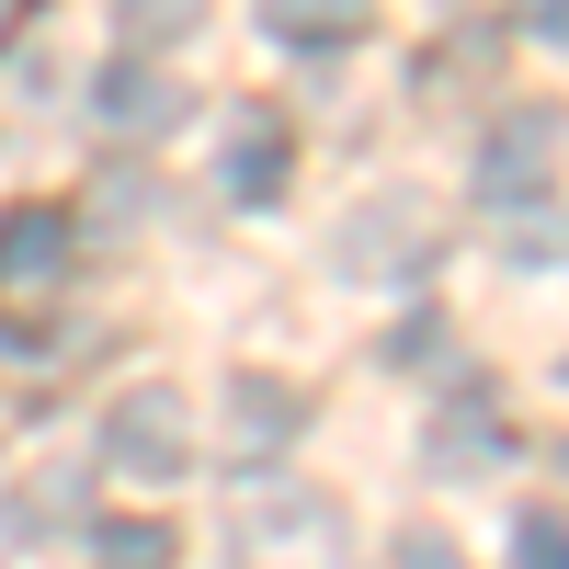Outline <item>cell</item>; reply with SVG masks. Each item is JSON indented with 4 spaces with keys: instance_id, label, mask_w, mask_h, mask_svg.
<instances>
[{
    "instance_id": "9a60e30c",
    "label": "cell",
    "mask_w": 569,
    "mask_h": 569,
    "mask_svg": "<svg viewBox=\"0 0 569 569\" xmlns=\"http://www.w3.org/2000/svg\"><path fill=\"white\" fill-rule=\"evenodd\" d=\"M525 12V34H547V46H569V0H512Z\"/></svg>"
},
{
    "instance_id": "9c48e42d",
    "label": "cell",
    "mask_w": 569,
    "mask_h": 569,
    "mask_svg": "<svg viewBox=\"0 0 569 569\" xmlns=\"http://www.w3.org/2000/svg\"><path fill=\"white\" fill-rule=\"evenodd\" d=\"M262 23L273 46H353L376 23V0H262Z\"/></svg>"
},
{
    "instance_id": "277c9868",
    "label": "cell",
    "mask_w": 569,
    "mask_h": 569,
    "mask_svg": "<svg viewBox=\"0 0 569 569\" xmlns=\"http://www.w3.org/2000/svg\"><path fill=\"white\" fill-rule=\"evenodd\" d=\"M69 262H80V228L58 206H12L0 217V297H58Z\"/></svg>"
},
{
    "instance_id": "2e32d148",
    "label": "cell",
    "mask_w": 569,
    "mask_h": 569,
    "mask_svg": "<svg viewBox=\"0 0 569 569\" xmlns=\"http://www.w3.org/2000/svg\"><path fill=\"white\" fill-rule=\"evenodd\" d=\"M12 23H23V0H0V46H12Z\"/></svg>"
},
{
    "instance_id": "7a4b0ae2",
    "label": "cell",
    "mask_w": 569,
    "mask_h": 569,
    "mask_svg": "<svg viewBox=\"0 0 569 569\" xmlns=\"http://www.w3.org/2000/svg\"><path fill=\"white\" fill-rule=\"evenodd\" d=\"M558 103H501L490 126H479V206L501 217V206H536L547 194V171H558Z\"/></svg>"
},
{
    "instance_id": "3957f363",
    "label": "cell",
    "mask_w": 569,
    "mask_h": 569,
    "mask_svg": "<svg viewBox=\"0 0 569 569\" xmlns=\"http://www.w3.org/2000/svg\"><path fill=\"white\" fill-rule=\"evenodd\" d=\"M433 251H445V217L410 206V194H376V206L342 228V262H353V273H388V284H410Z\"/></svg>"
},
{
    "instance_id": "8fae6325",
    "label": "cell",
    "mask_w": 569,
    "mask_h": 569,
    "mask_svg": "<svg viewBox=\"0 0 569 569\" xmlns=\"http://www.w3.org/2000/svg\"><path fill=\"white\" fill-rule=\"evenodd\" d=\"M91 547H103V558H137V569H149V558H171V525H149V512H126V525H103Z\"/></svg>"
},
{
    "instance_id": "5b68a950",
    "label": "cell",
    "mask_w": 569,
    "mask_h": 569,
    "mask_svg": "<svg viewBox=\"0 0 569 569\" xmlns=\"http://www.w3.org/2000/svg\"><path fill=\"white\" fill-rule=\"evenodd\" d=\"M240 547L262 558V547H342V501H330V490H284V479H262L251 501H240Z\"/></svg>"
},
{
    "instance_id": "8992f818",
    "label": "cell",
    "mask_w": 569,
    "mask_h": 569,
    "mask_svg": "<svg viewBox=\"0 0 569 569\" xmlns=\"http://www.w3.org/2000/svg\"><path fill=\"white\" fill-rule=\"evenodd\" d=\"M91 114H103L114 137H171V126H182V80H160V69L126 46V58L103 69V91H91Z\"/></svg>"
},
{
    "instance_id": "52a82bcc",
    "label": "cell",
    "mask_w": 569,
    "mask_h": 569,
    "mask_svg": "<svg viewBox=\"0 0 569 569\" xmlns=\"http://www.w3.org/2000/svg\"><path fill=\"white\" fill-rule=\"evenodd\" d=\"M501 445H512L501 399H445V421H433V467L445 479H479V456H501Z\"/></svg>"
},
{
    "instance_id": "6da1fadb",
    "label": "cell",
    "mask_w": 569,
    "mask_h": 569,
    "mask_svg": "<svg viewBox=\"0 0 569 569\" xmlns=\"http://www.w3.org/2000/svg\"><path fill=\"white\" fill-rule=\"evenodd\" d=\"M103 467L114 479H149V490H171L182 467H194V399L182 388H126L114 410H103Z\"/></svg>"
},
{
    "instance_id": "4fadbf2b",
    "label": "cell",
    "mask_w": 569,
    "mask_h": 569,
    "mask_svg": "<svg viewBox=\"0 0 569 569\" xmlns=\"http://www.w3.org/2000/svg\"><path fill=\"white\" fill-rule=\"evenodd\" d=\"M501 217H525V206H501ZM512 251H525V262H558V251H569V217H525V228H512Z\"/></svg>"
},
{
    "instance_id": "7c38bea8",
    "label": "cell",
    "mask_w": 569,
    "mask_h": 569,
    "mask_svg": "<svg viewBox=\"0 0 569 569\" xmlns=\"http://www.w3.org/2000/svg\"><path fill=\"white\" fill-rule=\"evenodd\" d=\"M512 547H525L536 569H569V525L558 512H512Z\"/></svg>"
},
{
    "instance_id": "5bb4252c",
    "label": "cell",
    "mask_w": 569,
    "mask_h": 569,
    "mask_svg": "<svg viewBox=\"0 0 569 569\" xmlns=\"http://www.w3.org/2000/svg\"><path fill=\"white\" fill-rule=\"evenodd\" d=\"M240 433H251V445H273V433H284V399L262 388V376H240Z\"/></svg>"
},
{
    "instance_id": "30bf717a",
    "label": "cell",
    "mask_w": 569,
    "mask_h": 569,
    "mask_svg": "<svg viewBox=\"0 0 569 569\" xmlns=\"http://www.w3.org/2000/svg\"><path fill=\"white\" fill-rule=\"evenodd\" d=\"M194 23H206V0H114V46H137V58L182 46Z\"/></svg>"
},
{
    "instance_id": "ba28073f",
    "label": "cell",
    "mask_w": 569,
    "mask_h": 569,
    "mask_svg": "<svg viewBox=\"0 0 569 569\" xmlns=\"http://www.w3.org/2000/svg\"><path fill=\"white\" fill-rule=\"evenodd\" d=\"M228 194H240V206H273V194H284V126H273V114H240V126H228Z\"/></svg>"
}]
</instances>
